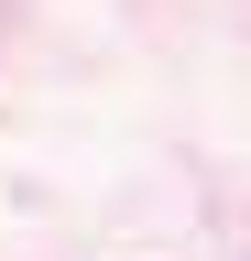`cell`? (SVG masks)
I'll return each instance as SVG.
<instances>
[]
</instances>
